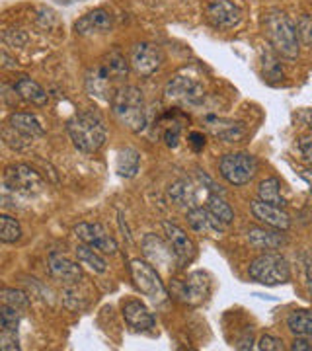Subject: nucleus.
I'll list each match as a JSON object with an SVG mask.
<instances>
[{
  "label": "nucleus",
  "instance_id": "obj_18",
  "mask_svg": "<svg viewBox=\"0 0 312 351\" xmlns=\"http://www.w3.org/2000/svg\"><path fill=\"white\" fill-rule=\"evenodd\" d=\"M113 25L112 14L106 8H96L86 16H82L75 24V32L80 36H90V34H106Z\"/></svg>",
  "mask_w": 312,
  "mask_h": 351
},
{
  "label": "nucleus",
  "instance_id": "obj_32",
  "mask_svg": "<svg viewBox=\"0 0 312 351\" xmlns=\"http://www.w3.org/2000/svg\"><path fill=\"white\" fill-rule=\"evenodd\" d=\"M0 299H2V304H10V306L20 308V311H25L29 306V297L20 289L4 287L0 291Z\"/></svg>",
  "mask_w": 312,
  "mask_h": 351
},
{
  "label": "nucleus",
  "instance_id": "obj_10",
  "mask_svg": "<svg viewBox=\"0 0 312 351\" xmlns=\"http://www.w3.org/2000/svg\"><path fill=\"white\" fill-rule=\"evenodd\" d=\"M168 100L180 101V104H189L197 106L205 98V88L197 78H191L187 75H176L164 90Z\"/></svg>",
  "mask_w": 312,
  "mask_h": 351
},
{
  "label": "nucleus",
  "instance_id": "obj_15",
  "mask_svg": "<svg viewBox=\"0 0 312 351\" xmlns=\"http://www.w3.org/2000/svg\"><path fill=\"white\" fill-rule=\"evenodd\" d=\"M164 228V237L168 240V244L172 246V250L176 252L178 260H180V265H186L189 263L193 258H195V244L193 240L187 237V232L178 226L176 223H170V221H164L163 223Z\"/></svg>",
  "mask_w": 312,
  "mask_h": 351
},
{
  "label": "nucleus",
  "instance_id": "obj_33",
  "mask_svg": "<svg viewBox=\"0 0 312 351\" xmlns=\"http://www.w3.org/2000/svg\"><path fill=\"white\" fill-rule=\"evenodd\" d=\"M297 32H299L300 43L311 45L312 43V18L309 14H302L297 20Z\"/></svg>",
  "mask_w": 312,
  "mask_h": 351
},
{
  "label": "nucleus",
  "instance_id": "obj_11",
  "mask_svg": "<svg viewBox=\"0 0 312 351\" xmlns=\"http://www.w3.org/2000/svg\"><path fill=\"white\" fill-rule=\"evenodd\" d=\"M129 63H131L133 71L139 76L147 78V76L154 75L156 71H160V66L164 63V53L158 45L149 43V41H143V43H137L131 49Z\"/></svg>",
  "mask_w": 312,
  "mask_h": 351
},
{
  "label": "nucleus",
  "instance_id": "obj_14",
  "mask_svg": "<svg viewBox=\"0 0 312 351\" xmlns=\"http://www.w3.org/2000/svg\"><path fill=\"white\" fill-rule=\"evenodd\" d=\"M205 14H207L209 24L219 27V29H232L242 20L240 8L230 0H213V2H209Z\"/></svg>",
  "mask_w": 312,
  "mask_h": 351
},
{
  "label": "nucleus",
  "instance_id": "obj_34",
  "mask_svg": "<svg viewBox=\"0 0 312 351\" xmlns=\"http://www.w3.org/2000/svg\"><path fill=\"white\" fill-rule=\"evenodd\" d=\"M2 41L6 45H10V47H24L25 43H27V36L22 29H6L2 34Z\"/></svg>",
  "mask_w": 312,
  "mask_h": 351
},
{
  "label": "nucleus",
  "instance_id": "obj_26",
  "mask_svg": "<svg viewBox=\"0 0 312 351\" xmlns=\"http://www.w3.org/2000/svg\"><path fill=\"white\" fill-rule=\"evenodd\" d=\"M141 166V154L133 147H125L117 152V160H115V170L121 178H135Z\"/></svg>",
  "mask_w": 312,
  "mask_h": 351
},
{
  "label": "nucleus",
  "instance_id": "obj_20",
  "mask_svg": "<svg viewBox=\"0 0 312 351\" xmlns=\"http://www.w3.org/2000/svg\"><path fill=\"white\" fill-rule=\"evenodd\" d=\"M187 223L189 226L200 232V234H221L226 228V225H223L217 217H213L207 207H193L187 211Z\"/></svg>",
  "mask_w": 312,
  "mask_h": 351
},
{
  "label": "nucleus",
  "instance_id": "obj_24",
  "mask_svg": "<svg viewBox=\"0 0 312 351\" xmlns=\"http://www.w3.org/2000/svg\"><path fill=\"white\" fill-rule=\"evenodd\" d=\"M285 324L295 338H312V311L309 308H297L289 313Z\"/></svg>",
  "mask_w": 312,
  "mask_h": 351
},
{
  "label": "nucleus",
  "instance_id": "obj_40",
  "mask_svg": "<svg viewBox=\"0 0 312 351\" xmlns=\"http://www.w3.org/2000/svg\"><path fill=\"white\" fill-rule=\"evenodd\" d=\"M187 141H189V145L193 147V151H201V149L205 147V137H203L201 133H197V131L189 133V137H187Z\"/></svg>",
  "mask_w": 312,
  "mask_h": 351
},
{
  "label": "nucleus",
  "instance_id": "obj_41",
  "mask_svg": "<svg viewBox=\"0 0 312 351\" xmlns=\"http://www.w3.org/2000/svg\"><path fill=\"white\" fill-rule=\"evenodd\" d=\"M307 289H309V295H311V299H312V262L307 265Z\"/></svg>",
  "mask_w": 312,
  "mask_h": 351
},
{
  "label": "nucleus",
  "instance_id": "obj_12",
  "mask_svg": "<svg viewBox=\"0 0 312 351\" xmlns=\"http://www.w3.org/2000/svg\"><path fill=\"white\" fill-rule=\"evenodd\" d=\"M75 234L80 242L96 248L101 254L113 256L117 252V242L113 240L112 234L106 230V226L101 223H78L75 226Z\"/></svg>",
  "mask_w": 312,
  "mask_h": 351
},
{
  "label": "nucleus",
  "instance_id": "obj_4",
  "mask_svg": "<svg viewBox=\"0 0 312 351\" xmlns=\"http://www.w3.org/2000/svg\"><path fill=\"white\" fill-rule=\"evenodd\" d=\"M248 276L252 281L265 285V287H277L291 281V265L277 252H265L258 256L250 263Z\"/></svg>",
  "mask_w": 312,
  "mask_h": 351
},
{
  "label": "nucleus",
  "instance_id": "obj_39",
  "mask_svg": "<svg viewBox=\"0 0 312 351\" xmlns=\"http://www.w3.org/2000/svg\"><path fill=\"white\" fill-rule=\"evenodd\" d=\"M293 351H312V338H295L291 343Z\"/></svg>",
  "mask_w": 312,
  "mask_h": 351
},
{
  "label": "nucleus",
  "instance_id": "obj_2",
  "mask_svg": "<svg viewBox=\"0 0 312 351\" xmlns=\"http://www.w3.org/2000/svg\"><path fill=\"white\" fill-rule=\"evenodd\" d=\"M263 27H265V34H267L272 47L281 57H285V59L299 57V32H297V24L289 18L287 14L279 12V10L267 12L263 18Z\"/></svg>",
  "mask_w": 312,
  "mask_h": 351
},
{
  "label": "nucleus",
  "instance_id": "obj_27",
  "mask_svg": "<svg viewBox=\"0 0 312 351\" xmlns=\"http://www.w3.org/2000/svg\"><path fill=\"white\" fill-rule=\"evenodd\" d=\"M258 199L277 205V207H285L287 201L281 195V180L275 178V176L262 180L260 186H258Z\"/></svg>",
  "mask_w": 312,
  "mask_h": 351
},
{
  "label": "nucleus",
  "instance_id": "obj_21",
  "mask_svg": "<svg viewBox=\"0 0 312 351\" xmlns=\"http://www.w3.org/2000/svg\"><path fill=\"white\" fill-rule=\"evenodd\" d=\"M200 186H195L191 180H178V182H174V184L168 188L166 197H168L170 203H174L178 207H189V209L200 207V205H197V188H200Z\"/></svg>",
  "mask_w": 312,
  "mask_h": 351
},
{
  "label": "nucleus",
  "instance_id": "obj_37",
  "mask_svg": "<svg viewBox=\"0 0 312 351\" xmlns=\"http://www.w3.org/2000/svg\"><path fill=\"white\" fill-rule=\"evenodd\" d=\"M178 138H180V125H178V123H170V127H168L166 133H164L166 145L174 149L176 145H178Z\"/></svg>",
  "mask_w": 312,
  "mask_h": 351
},
{
  "label": "nucleus",
  "instance_id": "obj_36",
  "mask_svg": "<svg viewBox=\"0 0 312 351\" xmlns=\"http://www.w3.org/2000/svg\"><path fill=\"white\" fill-rule=\"evenodd\" d=\"M258 350L262 351H283L285 350V346H283V339L275 338V336H269V334H265L262 338L258 339V346H256Z\"/></svg>",
  "mask_w": 312,
  "mask_h": 351
},
{
  "label": "nucleus",
  "instance_id": "obj_30",
  "mask_svg": "<svg viewBox=\"0 0 312 351\" xmlns=\"http://www.w3.org/2000/svg\"><path fill=\"white\" fill-rule=\"evenodd\" d=\"M22 237V226L20 223L10 217V215H2L0 217V240L4 242V244H14V242H18Z\"/></svg>",
  "mask_w": 312,
  "mask_h": 351
},
{
  "label": "nucleus",
  "instance_id": "obj_8",
  "mask_svg": "<svg viewBox=\"0 0 312 351\" xmlns=\"http://www.w3.org/2000/svg\"><path fill=\"white\" fill-rule=\"evenodd\" d=\"M141 246H143V254H145L147 262L152 263L158 271L172 274L176 265H180V260H178L176 252L172 250V246L168 244V240L150 232V234H145Z\"/></svg>",
  "mask_w": 312,
  "mask_h": 351
},
{
  "label": "nucleus",
  "instance_id": "obj_6",
  "mask_svg": "<svg viewBox=\"0 0 312 351\" xmlns=\"http://www.w3.org/2000/svg\"><path fill=\"white\" fill-rule=\"evenodd\" d=\"M260 170L258 158L250 152H228L219 162V172L230 186H246Z\"/></svg>",
  "mask_w": 312,
  "mask_h": 351
},
{
  "label": "nucleus",
  "instance_id": "obj_13",
  "mask_svg": "<svg viewBox=\"0 0 312 351\" xmlns=\"http://www.w3.org/2000/svg\"><path fill=\"white\" fill-rule=\"evenodd\" d=\"M250 211H252L256 221H260L262 225L269 226V228L289 230V226H291V217L283 207L265 203L262 199H254L250 201Z\"/></svg>",
  "mask_w": 312,
  "mask_h": 351
},
{
  "label": "nucleus",
  "instance_id": "obj_22",
  "mask_svg": "<svg viewBox=\"0 0 312 351\" xmlns=\"http://www.w3.org/2000/svg\"><path fill=\"white\" fill-rule=\"evenodd\" d=\"M14 92L18 94V98H22L27 104H34V106H47L49 96L45 92V88L41 86L39 82H36L34 78L29 76H20L16 82H14Z\"/></svg>",
  "mask_w": 312,
  "mask_h": 351
},
{
  "label": "nucleus",
  "instance_id": "obj_42",
  "mask_svg": "<svg viewBox=\"0 0 312 351\" xmlns=\"http://www.w3.org/2000/svg\"><path fill=\"white\" fill-rule=\"evenodd\" d=\"M300 178H302V180L309 184V188H311V193H312V172L311 170H302V172H300Z\"/></svg>",
  "mask_w": 312,
  "mask_h": 351
},
{
  "label": "nucleus",
  "instance_id": "obj_3",
  "mask_svg": "<svg viewBox=\"0 0 312 351\" xmlns=\"http://www.w3.org/2000/svg\"><path fill=\"white\" fill-rule=\"evenodd\" d=\"M112 112L117 121L133 133H141L147 127L145 98L137 86H119L112 98Z\"/></svg>",
  "mask_w": 312,
  "mask_h": 351
},
{
  "label": "nucleus",
  "instance_id": "obj_38",
  "mask_svg": "<svg viewBox=\"0 0 312 351\" xmlns=\"http://www.w3.org/2000/svg\"><path fill=\"white\" fill-rule=\"evenodd\" d=\"M300 158L307 164H312V141L311 138H300L299 143Z\"/></svg>",
  "mask_w": 312,
  "mask_h": 351
},
{
  "label": "nucleus",
  "instance_id": "obj_29",
  "mask_svg": "<svg viewBox=\"0 0 312 351\" xmlns=\"http://www.w3.org/2000/svg\"><path fill=\"white\" fill-rule=\"evenodd\" d=\"M76 260H78V263L86 265L88 269H92L94 274H106V269H108V263L96 252V248L88 246L84 242L80 246H76Z\"/></svg>",
  "mask_w": 312,
  "mask_h": 351
},
{
  "label": "nucleus",
  "instance_id": "obj_7",
  "mask_svg": "<svg viewBox=\"0 0 312 351\" xmlns=\"http://www.w3.org/2000/svg\"><path fill=\"white\" fill-rule=\"evenodd\" d=\"M4 188L6 191L22 193V195H36L45 188V182L32 166L12 164L4 172Z\"/></svg>",
  "mask_w": 312,
  "mask_h": 351
},
{
  "label": "nucleus",
  "instance_id": "obj_23",
  "mask_svg": "<svg viewBox=\"0 0 312 351\" xmlns=\"http://www.w3.org/2000/svg\"><path fill=\"white\" fill-rule=\"evenodd\" d=\"M8 125L12 127L16 133L24 135L27 138H38L45 135V129L41 125L36 115L25 112H14L8 117Z\"/></svg>",
  "mask_w": 312,
  "mask_h": 351
},
{
  "label": "nucleus",
  "instance_id": "obj_43",
  "mask_svg": "<svg viewBox=\"0 0 312 351\" xmlns=\"http://www.w3.org/2000/svg\"><path fill=\"white\" fill-rule=\"evenodd\" d=\"M2 61H4V66H6V69H16V63L6 55V51H2Z\"/></svg>",
  "mask_w": 312,
  "mask_h": 351
},
{
  "label": "nucleus",
  "instance_id": "obj_25",
  "mask_svg": "<svg viewBox=\"0 0 312 351\" xmlns=\"http://www.w3.org/2000/svg\"><path fill=\"white\" fill-rule=\"evenodd\" d=\"M207 123L211 127V131L217 137L225 138L226 143H235L238 138L244 137L246 129L244 123H237V121H226V119H217V117H207Z\"/></svg>",
  "mask_w": 312,
  "mask_h": 351
},
{
  "label": "nucleus",
  "instance_id": "obj_9",
  "mask_svg": "<svg viewBox=\"0 0 312 351\" xmlns=\"http://www.w3.org/2000/svg\"><path fill=\"white\" fill-rule=\"evenodd\" d=\"M209 291H211V281L203 271H193L186 279H178L172 283V293L180 301L187 302V304L203 302L207 299Z\"/></svg>",
  "mask_w": 312,
  "mask_h": 351
},
{
  "label": "nucleus",
  "instance_id": "obj_1",
  "mask_svg": "<svg viewBox=\"0 0 312 351\" xmlns=\"http://www.w3.org/2000/svg\"><path fill=\"white\" fill-rule=\"evenodd\" d=\"M67 131L76 149L86 154H94L104 147L108 131L101 115L96 110H86V112L76 113L67 121Z\"/></svg>",
  "mask_w": 312,
  "mask_h": 351
},
{
  "label": "nucleus",
  "instance_id": "obj_17",
  "mask_svg": "<svg viewBox=\"0 0 312 351\" xmlns=\"http://www.w3.org/2000/svg\"><path fill=\"white\" fill-rule=\"evenodd\" d=\"M285 230H277V228H269V226H250L246 230V239H248L250 246H254L256 250L272 252L281 248L285 244Z\"/></svg>",
  "mask_w": 312,
  "mask_h": 351
},
{
  "label": "nucleus",
  "instance_id": "obj_19",
  "mask_svg": "<svg viewBox=\"0 0 312 351\" xmlns=\"http://www.w3.org/2000/svg\"><path fill=\"white\" fill-rule=\"evenodd\" d=\"M47 265H49L51 276L55 277V279H59V281H62V283H76V281H80V277H82L80 265L75 262H71L67 256H62L59 252L49 254Z\"/></svg>",
  "mask_w": 312,
  "mask_h": 351
},
{
  "label": "nucleus",
  "instance_id": "obj_28",
  "mask_svg": "<svg viewBox=\"0 0 312 351\" xmlns=\"http://www.w3.org/2000/svg\"><path fill=\"white\" fill-rule=\"evenodd\" d=\"M205 201H207V211H209L213 217H217V219L226 226L232 223L235 211H232V207L228 205V201L225 199L223 193H209Z\"/></svg>",
  "mask_w": 312,
  "mask_h": 351
},
{
  "label": "nucleus",
  "instance_id": "obj_16",
  "mask_svg": "<svg viewBox=\"0 0 312 351\" xmlns=\"http://www.w3.org/2000/svg\"><path fill=\"white\" fill-rule=\"evenodd\" d=\"M121 313H123V320L127 322V326L135 332H149L150 328H154L156 324V318L149 311V306L137 299L125 301Z\"/></svg>",
  "mask_w": 312,
  "mask_h": 351
},
{
  "label": "nucleus",
  "instance_id": "obj_31",
  "mask_svg": "<svg viewBox=\"0 0 312 351\" xmlns=\"http://www.w3.org/2000/svg\"><path fill=\"white\" fill-rule=\"evenodd\" d=\"M20 320H22V311L20 308L10 306V304H2V308H0V328L2 330L18 332Z\"/></svg>",
  "mask_w": 312,
  "mask_h": 351
},
{
  "label": "nucleus",
  "instance_id": "obj_5",
  "mask_svg": "<svg viewBox=\"0 0 312 351\" xmlns=\"http://www.w3.org/2000/svg\"><path fill=\"white\" fill-rule=\"evenodd\" d=\"M129 271L135 281V287L154 304H163L168 299V291L160 279V271L147 260L135 258L129 263Z\"/></svg>",
  "mask_w": 312,
  "mask_h": 351
},
{
  "label": "nucleus",
  "instance_id": "obj_35",
  "mask_svg": "<svg viewBox=\"0 0 312 351\" xmlns=\"http://www.w3.org/2000/svg\"><path fill=\"white\" fill-rule=\"evenodd\" d=\"M0 350L2 351H18L20 350L18 332H8V330H2V334H0Z\"/></svg>",
  "mask_w": 312,
  "mask_h": 351
}]
</instances>
